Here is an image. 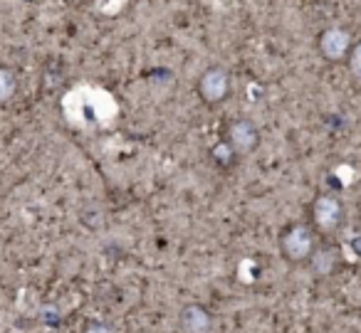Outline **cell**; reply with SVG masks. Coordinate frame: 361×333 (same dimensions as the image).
<instances>
[{"mask_svg":"<svg viewBox=\"0 0 361 333\" xmlns=\"http://www.w3.org/2000/svg\"><path fill=\"white\" fill-rule=\"evenodd\" d=\"M82 333H116V331L109 326V323H104V321H90Z\"/></svg>","mask_w":361,"mask_h":333,"instance_id":"obj_13","label":"cell"},{"mask_svg":"<svg viewBox=\"0 0 361 333\" xmlns=\"http://www.w3.org/2000/svg\"><path fill=\"white\" fill-rule=\"evenodd\" d=\"M37 316H40V321L45 323V326H50V328H57L62 323V311H60V306H57V303H45V306H40Z\"/></svg>","mask_w":361,"mask_h":333,"instance_id":"obj_9","label":"cell"},{"mask_svg":"<svg viewBox=\"0 0 361 333\" xmlns=\"http://www.w3.org/2000/svg\"><path fill=\"white\" fill-rule=\"evenodd\" d=\"M228 92H231V80H228L226 70H221V67H211L198 80V94L203 96L206 104L223 101L228 96Z\"/></svg>","mask_w":361,"mask_h":333,"instance_id":"obj_2","label":"cell"},{"mask_svg":"<svg viewBox=\"0 0 361 333\" xmlns=\"http://www.w3.org/2000/svg\"><path fill=\"white\" fill-rule=\"evenodd\" d=\"M178 323L186 333H211L213 316L203 303H186L178 313Z\"/></svg>","mask_w":361,"mask_h":333,"instance_id":"obj_6","label":"cell"},{"mask_svg":"<svg viewBox=\"0 0 361 333\" xmlns=\"http://www.w3.org/2000/svg\"><path fill=\"white\" fill-rule=\"evenodd\" d=\"M312 215H314V222L319 230L331 232V230L339 227L341 222V203L331 195H319L312 205Z\"/></svg>","mask_w":361,"mask_h":333,"instance_id":"obj_5","label":"cell"},{"mask_svg":"<svg viewBox=\"0 0 361 333\" xmlns=\"http://www.w3.org/2000/svg\"><path fill=\"white\" fill-rule=\"evenodd\" d=\"M319 52L329 62H341L351 55V35L341 27H329L319 37Z\"/></svg>","mask_w":361,"mask_h":333,"instance_id":"obj_4","label":"cell"},{"mask_svg":"<svg viewBox=\"0 0 361 333\" xmlns=\"http://www.w3.org/2000/svg\"><path fill=\"white\" fill-rule=\"evenodd\" d=\"M310 264L319 277H329L336 267V252L331 247H319L314 249V254L310 257Z\"/></svg>","mask_w":361,"mask_h":333,"instance_id":"obj_7","label":"cell"},{"mask_svg":"<svg viewBox=\"0 0 361 333\" xmlns=\"http://www.w3.org/2000/svg\"><path fill=\"white\" fill-rule=\"evenodd\" d=\"M228 144L233 146L235 153L247 156L260 144V131H257V126L252 124L250 119H238V121H233L231 129H228Z\"/></svg>","mask_w":361,"mask_h":333,"instance_id":"obj_3","label":"cell"},{"mask_svg":"<svg viewBox=\"0 0 361 333\" xmlns=\"http://www.w3.org/2000/svg\"><path fill=\"white\" fill-rule=\"evenodd\" d=\"M349 70L361 80V45H356L349 55Z\"/></svg>","mask_w":361,"mask_h":333,"instance_id":"obj_12","label":"cell"},{"mask_svg":"<svg viewBox=\"0 0 361 333\" xmlns=\"http://www.w3.org/2000/svg\"><path fill=\"white\" fill-rule=\"evenodd\" d=\"M282 254L287 262L292 264H305L314 254V232L307 225H292L285 234H282Z\"/></svg>","mask_w":361,"mask_h":333,"instance_id":"obj_1","label":"cell"},{"mask_svg":"<svg viewBox=\"0 0 361 333\" xmlns=\"http://www.w3.org/2000/svg\"><path fill=\"white\" fill-rule=\"evenodd\" d=\"M346 254L351 259H361V234H351L349 242H346Z\"/></svg>","mask_w":361,"mask_h":333,"instance_id":"obj_11","label":"cell"},{"mask_svg":"<svg viewBox=\"0 0 361 333\" xmlns=\"http://www.w3.org/2000/svg\"><path fill=\"white\" fill-rule=\"evenodd\" d=\"M18 89V80L8 67H0V101H8L13 99Z\"/></svg>","mask_w":361,"mask_h":333,"instance_id":"obj_8","label":"cell"},{"mask_svg":"<svg viewBox=\"0 0 361 333\" xmlns=\"http://www.w3.org/2000/svg\"><path fill=\"white\" fill-rule=\"evenodd\" d=\"M235 151H233V146L228 144V141H223V144H218L216 149H213V161H216L218 165H223V168H228V165L233 163V158H235Z\"/></svg>","mask_w":361,"mask_h":333,"instance_id":"obj_10","label":"cell"}]
</instances>
